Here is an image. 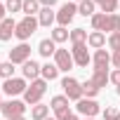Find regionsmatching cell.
<instances>
[{"label":"cell","mask_w":120,"mask_h":120,"mask_svg":"<svg viewBox=\"0 0 120 120\" xmlns=\"http://www.w3.org/2000/svg\"><path fill=\"white\" fill-rule=\"evenodd\" d=\"M45 92H47V80L38 78V80H33V82L26 87V92H24V101L31 104V106H35V104H40V99H42Z\"/></svg>","instance_id":"6da1fadb"},{"label":"cell","mask_w":120,"mask_h":120,"mask_svg":"<svg viewBox=\"0 0 120 120\" xmlns=\"http://www.w3.org/2000/svg\"><path fill=\"white\" fill-rule=\"evenodd\" d=\"M40 24H38V19L35 17H24L21 21H17V31H14V38H19L21 42H26L33 33H35V28H38Z\"/></svg>","instance_id":"7a4b0ae2"},{"label":"cell","mask_w":120,"mask_h":120,"mask_svg":"<svg viewBox=\"0 0 120 120\" xmlns=\"http://www.w3.org/2000/svg\"><path fill=\"white\" fill-rule=\"evenodd\" d=\"M61 87H64V94H66L71 101H80V99H82V82H78L75 78L66 75V78L61 80Z\"/></svg>","instance_id":"3957f363"},{"label":"cell","mask_w":120,"mask_h":120,"mask_svg":"<svg viewBox=\"0 0 120 120\" xmlns=\"http://www.w3.org/2000/svg\"><path fill=\"white\" fill-rule=\"evenodd\" d=\"M68 97L66 94H56V97H52V101H49V108L54 111V118L56 120H64L71 111H68Z\"/></svg>","instance_id":"277c9868"},{"label":"cell","mask_w":120,"mask_h":120,"mask_svg":"<svg viewBox=\"0 0 120 120\" xmlns=\"http://www.w3.org/2000/svg\"><path fill=\"white\" fill-rule=\"evenodd\" d=\"M0 111H3V115H5L7 120H14V118H19V115H24V113H26V101H19V99L5 101Z\"/></svg>","instance_id":"5b68a950"},{"label":"cell","mask_w":120,"mask_h":120,"mask_svg":"<svg viewBox=\"0 0 120 120\" xmlns=\"http://www.w3.org/2000/svg\"><path fill=\"white\" fill-rule=\"evenodd\" d=\"M75 12H78V5H73V3H64L61 7H59V12H56V24L66 28V26L73 21Z\"/></svg>","instance_id":"8992f818"},{"label":"cell","mask_w":120,"mask_h":120,"mask_svg":"<svg viewBox=\"0 0 120 120\" xmlns=\"http://www.w3.org/2000/svg\"><path fill=\"white\" fill-rule=\"evenodd\" d=\"M26 78H10L3 82V92L10 94V97H17V94H24L26 92Z\"/></svg>","instance_id":"52a82bcc"},{"label":"cell","mask_w":120,"mask_h":120,"mask_svg":"<svg viewBox=\"0 0 120 120\" xmlns=\"http://www.w3.org/2000/svg\"><path fill=\"white\" fill-rule=\"evenodd\" d=\"M28 59H31V47H28L26 42H19L17 47L10 49V61H12V64H21V66H24Z\"/></svg>","instance_id":"ba28073f"},{"label":"cell","mask_w":120,"mask_h":120,"mask_svg":"<svg viewBox=\"0 0 120 120\" xmlns=\"http://www.w3.org/2000/svg\"><path fill=\"white\" fill-rule=\"evenodd\" d=\"M54 64H56V68H59V71H66V73L75 66L73 54H71L68 49H56V52H54Z\"/></svg>","instance_id":"9c48e42d"},{"label":"cell","mask_w":120,"mask_h":120,"mask_svg":"<svg viewBox=\"0 0 120 120\" xmlns=\"http://www.w3.org/2000/svg\"><path fill=\"white\" fill-rule=\"evenodd\" d=\"M75 111H78L80 115H85V118H94L101 108H99V104H97L94 99H85V97H82V99L75 104Z\"/></svg>","instance_id":"30bf717a"},{"label":"cell","mask_w":120,"mask_h":120,"mask_svg":"<svg viewBox=\"0 0 120 120\" xmlns=\"http://www.w3.org/2000/svg\"><path fill=\"white\" fill-rule=\"evenodd\" d=\"M71 54H73L75 66H80V68H85V66L92 61V56H90V52H87V42H82V45H73Z\"/></svg>","instance_id":"8fae6325"},{"label":"cell","mask_w":120,"mask_h":120,"mask_svg":"<svg viewBox=\"0 0 120 120\" xmlns=\"http://www.w3.org/2000/svg\"><path fill=\"white\" fill-rule=\"evenodd\" d=\"M92 64H94V71H108L111 66V54L106 49H97L94 56H92Z\"/></svg>","instance_id":"7c38bea8"},{"label":"cell","mask_w":120,"mask_h":120,"mask_svg":"<svg viewBox=\"0 0 120 120\" xmlns=\"http://www.w3.org/2000/svg\"><path fill=\"white\" fill-rule=\"evenodd\" d=\"M40 68H42V66H40L38 61L28 59V61L21 66V73H24V78H26V80H31V82H33V80H38V78H40Z\"/></svg>","instance_id":"4fadbf2b"},{"label":"cell","mask_w":120,"mask_h":120,"mask_svg":"<svg viewBox=\"0 0 120 120\" xmlns=\"http://www.w3.org/2000/svg\"><path fill=\"white\" fill-rule=\"evenodd\" d=\"M14 31H17V21H14L12 17H7L3 24H0V42H7V40L14 35Z\"/></svg>","instance_id":"5bb4252c"},{"label":"cell","mask_w":120,"mask_h":120,"mask_svg":"<svg viewBox=\"0 0 120 120\" xmlns=\"http://www.w3.org/2000/svg\"><path fill=\"white\" fill-rule=\"evenodd\" d=\"M59 47H56V42L52 40V38H45V40H40V45H38V52L45 56V59H49V56H54V52H56Z\"/></svg>","instance_id":"9a60e30c"},{"label":"cell","mask_w":120,"mask_h":120,"mask_svg":"<svg viewBox=\"0 0 120 120\" xmlns=\"http://www.w3.org/2000/svg\"><path fill=\"white\" fill-rule=\"evenodd\" d=\"M87 45H90L92 49H104V47H106V35H104L101 31H92L90 38H87Z\"/></svg>","instance_id":"2e32d148"},{"label":"cell","mask_w":120,"mask_h":120,"mask_svg":"<svg viewBox=\"0 0 120 120\" xmlns=\"http://www.w3.org/2000/svg\"><path fill=\"white\" fill-rule=\"evenodd\" d=\"M54 21H56V14L52 12V7H42L40 14H38V24L40 26H52Z\"/></svg>","instance_id":"e0dca14e"},{"label":"cell","mask_w":120,"mask_h":120,"mask_svg":"<svg viewBox=\"0 0 120 120\" xmlns=\"http://www.w3.org/2000/svg\"><path fill=\"white\" fill-rule=\"evenodd\" d=\"M40 75H42V80H47V82H52V80H56L59 78V68H56V64H45L42 68H40Z\"/></svg>","instance_id":"ac0fdd59"},{"label":"cell","mask_w":120,"mask_h":120,"mask_svg":"<svg viewBox=\"0 0 120 120\" xmlns=\"http://www.w3.org/2000/svg\"><path fill=\"white\" fill-rule=\"evenodd\" d=\"M90 80H92V82L101 90V87H106V82H111V73H108V71H94Z\"/></svg>","instance_id":"d6986e66"},{"label":"cell","mask_w":120,"mask_h":120,"mask_svg":"<svg viewBox=\"0 0 120 120\" xmlns=\"http://www.w3.org/2000/svg\"><path fill=\"white\" fill-rule=\"evenodd\" d=\"M94 7H97V3H94V0H80V5H78V12L82 14V17H94L97 12H94Z\"/></svg>","instance_id":"ffe728a7"},{"label":"cell","mask_w":120,"mask_h":120,"mask_svg":"<svg viewBox=\"0 0 120 120\" xmlns=\"http://www.w3.org/2000/svg\"><path fill=\"white\" fill-rule=\"evenodd\" d=\"M47 115H49V106H45V104H35L31 108V118L33 120H47Z\"/></svg>","instance_id":"44dd1931"},{"label":"cell","mask_w":120,"mask_h":120,"mask_svg":"<svg viewBox=\"0 0 120 120\" xmlns=\"http://www.w3.org/2000/svg\"><path fill=\"white\" fill-rule=\"evenodd\" d=\"M104 31H108V33H120V14H108Z\"/></svg>","instance_id":"7402d4cb"},{"label":"cell","mask_w":120,"mask_h":120,"mask_svg":"<svg viewBox=\"0 0 120 120\" xmlns=\"http://www.w3.org/2000/svg\"><path fill=\"white\" fill-rule=\"evenodd\" d=\"M40 10H42V7H40V0H24V10H21V12H24L26 17L40 14Z\"/></svg>","instance_id":"603a6c76"},{"label":"cell","mask_w":120,"mask_h":120,"mask_svg":"<svg viewBox=\"0 0 120 120\" xmlns=\"http://www.w3.org/2000/svg\"><path fill=\"white\" fill-rule=\"evenodd\" d=\"M87 38H90V35H87V31H85V28H73L68 40H71L73 45H82V42H87Z\"/></svg>","instance_id":"cb8c5ba5"},{"label":"cell","mask_w":120,"mask_h":120,"mask_svg":"<svg viewBox=\"0 0 120 120\" xmlns=\"http://www.w3.org/2000/svg\"><path fill=\"white\" fill-rule=\"evenodd\" d=\"M54 42H66L68 38H71V33L64 28V26H56V28H52V35H49Z\"/></svg>","instance_id":"d4e9b609"},{"label":"cell","mask_w":120,"mask_h":120,"mask_svg":"<svg viewBox=\"0 0 120 120\" xmlns=\"http://www.w3.org/2000/svg\"><path fill=\"white\" fill-rule=\"evenodd\" d=\"M94 3H97V5H101V12H104V14H113L120 0H94Z\"/></svg>","instance_id":"484cf974"},{"label":"cell","mask_w":120,"mask_h":120,"mask_svg":"<svg viewBox=\"0 0 120 120\" xmlns=\"http://www.w3.org/2000/svg\"><path fill=\"white\" fill-rule=\"evenodd\" d=\"M99 94V87L92 82V80H85L82 82V97H87V99H94Z\"/></svg>","instance_id":"4316f807"},{"label":"cell","mask_w":120,"mask_h":120,"mask_svg":"<svg viewBox=\"0 0 120 120\" xmlns=\"http://www.w3.org/2000/svg\"><path fill=\"white\" fill-rule=\"evenodd\" d=\"M106 17H108V14H104V12H97V14L92 17V28L104 33V26H106Z\"/></svg>","instance_id":"83f0119b"},{"label":"cell","mask_w":120,"mask_h":120,"mask_svg":"<svg viewBox=\"0 0 120 120\" xmlns=\"http://www.w3.org/2000/svg\"><path fill=\"white\" fill-rule=\"evenodd\" d=\"M0 78H5V80L14 78V64L12 61H3L0 64Z\"/></svg>","instance_id":"f1b7e54d"},{"label":"cell","mask_w":120,"mask_h":120,"mask_svg":"<svg viewBox=\"0 0 120 120\" xmlns=\"http://www.w3.org/2000/svg\"><path fill=\"white\" fill-rule=\"evenodd\" d=\"M5 10L12 12V14H14V12H21V10H24V0H7V3H5Z\"/></svg>","instance_id":"f546056e"},{"label":"cell","mask_w":120,"mask_h":120,"mask_svg":"<svg viewBox=\"0 0 120 120\" xmlns=\"http://www.w3.org/2000/svg\"><path fill=\"white\" fill-rule=\"evenodd\" d=\"M108 47H111L113 52L120 49V33H111V35H108Z\"/></svg>","instance_id":"4dcf8cb0"},{"label":"cell","mask_w":120,"mask_h":120,"mask_svg":"<svg viewBox=\"0 0 120 120\" xmlns=\"http://www.w3.org/2000/svg\"><path fill=\"white\" fill-rule=\"evenodd\" d=\"M104 120H120V111L118 108H106L104 111Z\"/></svg>","instance_id":"1f68e13d"},{"label":"cell","mask_w":120,"mask_h":120,"mask_svg":"<svg viewBox=\"0 0 120 120\" xmlns=\"http://www.w3.org/2000/svg\"><path fill=\"white\" fill-rule=\"evenodd\" d=\"M111 82H113L115 87H120V68H115V71L111 73Z\"/></svg>","instance_id":"d6a6232c"},{"label":"cell","mask_w":120,"mask_h":120,"mask_svg":"<svg viewBox=\"0 0 120 120\" xmlns=\"http://www.w3.org/2000/svg\"><path fill=\"white\" fill-rule=\"evenodd\" d=\"M111 64H113V66H115V68H120V49H118V52H113V54H111Z\"/></svg>","instance_id":"836d02e7"},{"label":"cell","mask_w":120,"mask_h":120,"mask_svg":"<svg viewBox=\"0 0 120 120\" xmlns=\"http://www.w3.org/2000/svg\"><path fill=\"white\" fill-rule=\"evenodd\" d=\"M56 3H59V0H40V5H42V7H54Z\"/></svg>","instance_id":"e575fe53"},{"label":"cell","mask_w":120,"mask_h":120,"mask_svg":"<svg viewBox=\"0 0 120 120\" xmlns=\"http://www.w3.org/2000/svg\"><path fill=\"white\" fill-rule=\"evenodd\" d=\"M7 19V10H5V5H0V24H3Z\"/></svg>","instance_id":"d590c367"},{"label":"cell","mask_w":120,"mask_h":120,"mask_svg":"<svg viewBox=\"0 0 120 120\" xmlns=\"http://www.w3.org/2000/svg\"><path fill=\"white\" fill-rule=\"evenodd\" d=\"M64 120H78V115H75V113H68V115H66Z\"/></svg>","instance_id":"8d00e7d4"},{"label":"cell","mask_w":120,"mask_h":120,"mask_svg":"<svg viewBox=\"0 0 120 120\" xmlns=\"http://www.w3.org/2000/svg\"><path fill=\"white\" fill-rule=\"evenodd\" d=\"M14 120H26V118H24V115H19V118H14Z\"/></svg>","instance_id":"74e56055"},{"label":"cell","mask_w":120,"mask_h":120,"mask_svg":"<svg viewBox=\"0 0 120 120\" xmlns=\"http://www.w3.org/2000/svg\"><path fill=\"white\" fill-rule=\"evenodd\" d=\"M3 104H5V101H3V97H0V108H3Z\"/></svg>","instance_id":"f35d334b"},{"label":"cell","mask_w":120,"mask_h":120,"mask_svg":"<svg viewBox=\"0 0 120 120\" xmlns=\"http://www.w3.org/2000/svg\"><path fill=\"white\" fill-rule=\"evenodd\" d=\"M115 90H118V94H120V87H115Z\"/></svg>","instance_id":"ab89813d"},{"label":"cell","mask_w":120,"mask_h":120,"mask_svg":"<svg viewBox=\"0 0 120 120\" xmlns=\"http://www.w3.org/2000/svg\"><path fill=\"white\" fill-rule=\"evenodd\" d=\"M85 120H94V118H85Z\"/></svg>","instance_id":"60d3db41"},{"label":"cell","mask_w":120,"mask_h":120,"mask_svg":"<svg viewBox=\"0 0 120 120\" xmlns=\"http://www.w3.org/2000/svg\"><path fill=\"white\" fill-rule=\"evenodd\" d=\"M47 120H56V118H47Z\"/></svg>","instance_id":"b9f144b4"},{"label":"cell","mask_w":120,"mask_h":120,"mask_svg":"<svg viewBox=\"0 0 120 120\" xmlns=\"http://www.w3.org/2000/svg\"><path fill=\"white\" fill-rule=\"evenodd\" d=\"M118 7H120V3H118Z\"/></svg>","instance_id":"7bdbcfd3"},{"label":"cell","mask_w":120,"mask_h":120,"mask_svg":"<svg viewBox=\"0 0 120 120\" xmlns=\"http://www.w3.org/2000/svg\"><path fill=\"white\" fill-rule=\"evenodd\" d=\"M0 64H3V61H0Z\"/></svg>","instance_id":"ee69618b"}]
</instances>
